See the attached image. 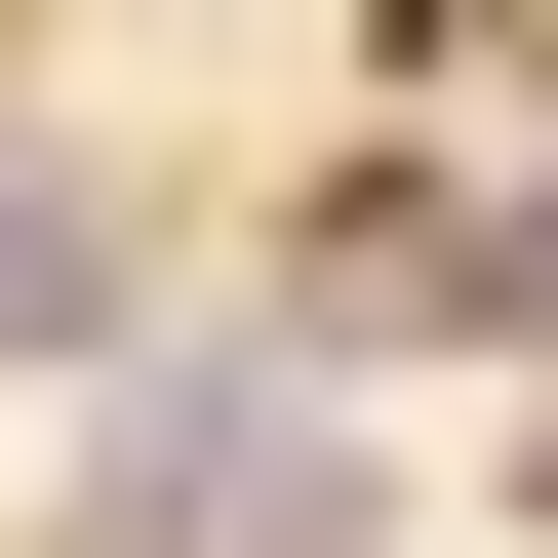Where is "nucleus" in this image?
Masks as SVG:
<instances>
[{
  "instance_id": "obj_1",
  "label": "nucleus",
  "mask_w": 558,
  "mask_h": 558,
  "mask_svg": "<svg viewBox=\"0 0 558 558\" xmlns=\"http://www.w3.org/2000/svg\"><path fill=\"white\" fill-rule=\"evenodd\" d=\"M81 478H120V558H319V439H279L240 360H160V399H120Z\"/></svg>"
}]
</instances>
